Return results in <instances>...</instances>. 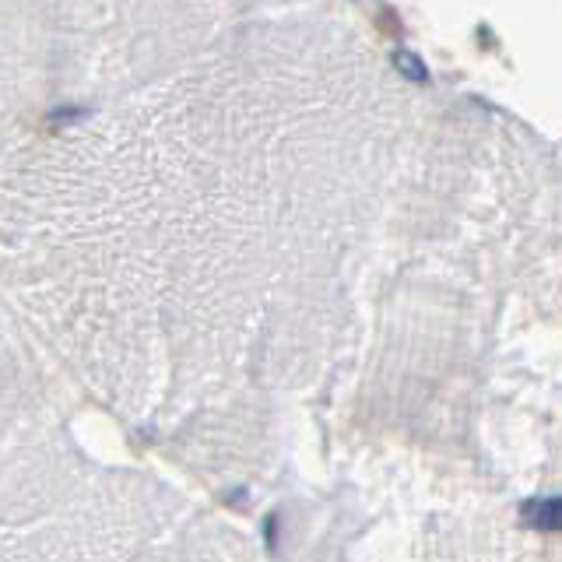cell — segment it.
Instances as JSON below:
<instances>
[{
  "label": "cell",
  "mask_w": 562,
  "mask_h": 562,
  "mask_svg": "<svg viewBox=\"0 0 562 562\" xmlns=\"http://www.w3.org/2000/svg\"><path fill=\"white\" fill-rule=\"evenodd\" d=\"M397 67L408 74V78H414V81H425V67H422V60L414 57V53H397Z\"/></svg>",
  "instance_id": "obj_2"
},
{
  "label": "cell",
  "mask_w": 562,
  "mask_h": 562,
  "mask_svg": "<svg viewBox=\"0 0 562 562\" xmlns=\"http://www.w3.org/2000/svg\"><path fill=\"white\" fill-rule=\"evenodd\" d=\"M520 520L538 528V531H562V496L524 503L520 506Z\"/></svg>",
  "instance_id": "obj_1"
}]
</instances>
